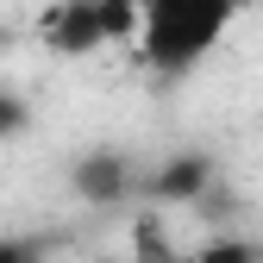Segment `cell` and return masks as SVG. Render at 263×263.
<instances>
[{
    "mask_svg": "<svg viewBox=\"0 0 263 263\" xmlns=\"http://www.w3.org/2000/svg\"><path fill=\"white\" fill-rule=\"evenodd\" d=\"M251 0H138L132 7V50L157 82H188L226 44Z\"/></svg>",
    "mask_w": 263,
    "mask_h": 263,
    "instance_id": "6da1fadb",
    "label": "cell"
},
{
    "mask_svg": "<svg viewBox=\"0 0 263 263\" xmlns=\"http://www.w3.org/2000/svg\"><path fill=\"white\" fill-rule=\"evenodd\" d=\"M132 7L138 0H57L38 25V44L57 57H94L107 44H132Z\"/></svg>",
    "mask_w": 263,
    "mask_h": 263,
    "instance_id": "7a4b0ae2",
    "label": "cell"
},
{
    "mask_svg": "<svg viewBox=\"0 0 263 263\" xmlns=\"http://www.w3.org/2000/svg\"><path fill=\"white\" fill-rule=\"evenodd\" d=\"M138 163H132L119 144H94L76 157V170H69V188L82 194L88 207H125L132 194H138Z\"/></svg>",
    "mask_w": 263,
    "mask_h": 263,
    "instance_id": "3957f363",
    "label": "cell"
},
{
    "mask_svg": "<svg viewBox=\"0 0 263 263\" xmlns=\"http://www.w3.org/2000/svg\"><path fill=\"white\" fill-rule=\"evenodd\" d=\"M219 182V163L207 151H182L170 163H157V170L138 176V194H151L157 207H176V201H201V194Z\"/></svg>",
    "mask_w": 263,
    "mask_h": 263,
    "instance_id": "277c9868",
    "label": "cell"
},
{
    "mask_svg": "<svg viewBox=\"0 0 263 263\" xmlns=\"http://www.w3.org/2000/svg\"><path fill=\"white\" fill-rule=\"evenodd\" d=\"M19 132H31V101H25V94H13L7 82H0V144L19 138Z\"/></svg>",
    "mask_w": 263,
    "mask_h": 263,
    "instance_id": "5b68a950",
    "label": "cell"
},
{
    "mask_svg": "<svg viewBox=\"0 0 263 263\" xmlns=\"http://www.w3.org/2000/svg\"><path fill=\"white\" fill-rule=\"evenodd\" d=\"M50 238H31V232H0V263H44Z\"/></svg>",
    "mask_w": 263,
    "mask_h": 263,
    "instance_id": "8992f818",
    "label": "cell"
},
{
    "mask_svg": "<svg viewBox=\"0 0 263 263\" xmlns=\"http://www.w3.org/2000/svg\"><path fill=\"white\" fill-rule=\"evenodd\" d=\"M201 263H263V251H251V245H213Z\"/></svg>",
    "mask_w": 263,
    "mask_h": 263,
    "instance_id": "52a82bcc",
    "label": "cell"
},
{
    "mask_svg": "<svg viewBox=\"0 0 263 263\" xmlns=\"http://www.w3.org/2000/svg\"><path fill=\"white\" fill-rule=\"evenodd\" d=\"M251 7H257V13H263V0H251Z\"/></svg>",
    "mask_w": 263,
    "mask_h": 263,
    "instance_id": "ba28073f",
    "label": "cell"
}]
</instances>
